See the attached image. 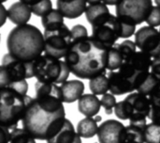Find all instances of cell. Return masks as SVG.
Wrapping results in <instances>:
<instances>
[{"label":"cell","instance_id":"obj_28","mask_svg":"<svg viewBox=\"0 0 160 143\" xmlns=\"http://www.w3.org/2000/svg\"><path fill=\"white\" fill-rule=\"evenodd\" d=\"M118 19L120 22V35L122 39H128L135 35V33L137 32V24L133 20L124 17H118Z\"/></svg>","mask_w":160,"mask_h":143},{"label":"cell","instance_id":"obj_35","mask_svg":"<svg viewBox=\"0 0 160 143\" xmlns=\"http://www.w3.org/2000/svg\"><path fill=\"white\" fill-rule=\"evenodd\" d=\"M70 33H71L72 41H79V40H82V39H84V38L88 37L87 28L82 25H75L70 29Z\"/></svg>","mask_w":160,"mask_h":143},{"label":"cell","instance_id":"obj_2","mask_svg":"<svg viewBox=\"0 0 160 143\" xmlns=\"http://www.w3.org/2000/svg\"><path fill=\"white\" fill-rule=\"evenodd\" d=\"M66 120V110H49L36 101L35 98L26 96V107L22 119V128L38 140L50 139L63 124Z\"/></svg>","mask_w":160,"mask_h":143},{"label":"cell","instance_id":"obj_33","mask_svg":"<svg viewBox=\"0 0 160 143\" xmlns=\"http://www.w3.org/2000/svg\"><path fill=\"white\" fill-rule=\"evenodd\" d=\"M30 7L32 13H34L37 16L43 17L52 9V0H41Z\"/></svg>","mask_w":160,"mask_h":143},{"label":"cell","instance_id":"obj_34","mask_svg":"<svg viewBox=\"0 0 160 143\" xmlns=\"http://www.w3.org/2000/svg\"><path fill=\"white\" fill-rule=\"evenodd\" d=\"M100 102H101V107H103L105 113L107 115H111V114H112V112H114V107L117 104L115 95L112 94L111 92L106 93V94L102 95Z\"/></svg>","mask_w":160,"mask_h":143},{"label":"cell","instance_id":"obj_21","mask_svg":"<svg viewBox=\"0 0 160 143\" xmlns=\"http://www.w3.org/2000/svg\"><path fill=\"white\" fill-rule=\"evenodd\" d=\"M76 130L81 138L92 139L98 134V122L93 118L85 117L78 123Z\"/></svg>","mask_w":160,"mask_h":143},{"label":"cell","instance_id":"obj_6","mask_svg":"<svg viewBox=\"0 0 160 143\" xmlns=\"http://www.w3.org/2000/svg\"><path fill=\"white\" fill-rule=\"evenodd\" d=\"M71 74L65 60L42 55L35 60V77L45 83L63 84Z\"/></svg>","mask_w":160,"mask_h":143},{"label":"cell","instance_id":"obj_32","mask_svg":"<svg viewBox=\"0 0 160 143\" xmlns=\"http://www.w3.org/2000/svg\"><path fill=\"white\" fill-rule=\"evenodd\" d=\"M114 114L120 120H123V121L130 120V118H131L130 105L125 99L123 101L117 102V104L114 107Z\"/></svg>","mask_w":160,"mask_h":143},{"label":"cell","instance_id":"obj_37","mask_svg":"<svg viewBox=\"0 0 160 143\" xmlns=\"http://www.w3.org/2000/svg\"><path fill=\"white\" fill-rule=\"evenodd\" d=\"M150 72L160 80V57L153 58Z\"/></svg>","mask_w":160,"mask_h":143},{"label":"cell","instance_id":"obj_31","mask_svg":"<svg viewBox=\"0 0 160 143\" xmlns=\"http://www.w3.org/2000/svg\"><path fill=\"white\" fill-rule=\"evenodd\" d=\"M145 143H160V124L150 123L144 129Z\"/></svg>","mask_w":160,"mask_h":143},{"label":"cell","instance_id":"obj_39","mask_svg":"<svg viewBox=\"0 0 160 143\" xmlns=\"http://www.w3.org/2000/svg\"><path fill=\"white\" fill-rule=\"evenodd\" d=\"M0 15H1V26L4 25V24L6 23V20L8 18V10L6 9L5 6L2 5L1 8H0Z\"/></svg>","mask_w":160,"mask_h":143},{"label":"cell","instance_id":"obj_49","mask_svg":"<svg viewBox=\"0 0 160 143\" xmlns=\"http://www.w3.org/2000/svg\"></svg>","mask_w":160,"mask_h":143},{"label":"cell","instance_id":"obj_42","mask_svg":"<svg viewBox=\"0 0 160 143\" xmlns=\"http://www.w3.org/2000/svg\"><path fill=\"white\" fill-rule=\"evenodd\" d=\"M86 2H87L89 5H95V4L101 3V2H102V0H86Z\"/></svg>","mask_w":160,"mask_h":143},{"label":"cell","instance_id":"obj_26","mask_svg":"<svg viewBox=\"0 0 160 143\" xmlns=\"http://www.w3.org/2000/svg\"><path fill=\"white\" fill-rule=\"evenodd\" d=\"M145 143L144 130L135 126H126L123 143Z\"/></svg>","mask_w":160,"mask_h":143},{"label":"cell","instance_id":"obj_44","mask_svg":"<svg viewBox=\"0 0 160 143\" xmlns=\"http://www.w3.org/2000/svg\"><path fill=\"white\" fill-rule=\"evenodd\" d=\"M155 2H156L158 7H160V0H155Z\"/></svg>","mask_w":160,"mask_h":143},{"label":"cell","instance_id":"obj_43","mask_svg":"<svg viewBox=\"0 0 160 143\" xmlns=\"http://www.w3.org/2000/svg\"><path fill=\"white\" fill-rule=\"evenodd\" d=\"M95 120L98 123V122H100V120H101V117L100 116H97L96 118H95Z\"/></svg>","mask_w":160,"mask_h":143},{"label":"cell","instance_id":"obj_23","mask_svg":"<svg viewBox=\"0 0 160 143\" xmlns=\"http://www.w3.org/2000/svg\"><path fill=\"white\" fill-rule=\"evenodd\" d=\"M89 89L97 96L104 95L109 91V78L105 74H98L89 80Z\"/></svg>","mask_w":160,"mask_h":143},{"label":"cell","instance_id":"obj_4","mask_svg":"<svg viewBox=\"0 0 160 143\" xmlns=\"http://www.w3.org/2000/svg\"><path fill=\"white\" fill-rule=\"evenodd\" d=\"M26 96L9 88H0L1 126L9 130L17 128L26 107Z\"/></svg>","mask_w":160,"mask_h":143},{"label":"cell","instance_id":"obj_36","mask_svg":"<svg viewBox=\"0 0 160 143\" xmlns=\"http://www.w3.org/2000/svg\"><path fill=\"white\" fill-rule=\"evenodd\" d=\"M146 23L148 25L153 27L160 26V7H153L152 11L146 20Z\"/></svg>","mask_w":160,"mask_h":143},{"label":"cell","instance_id":"obj_24","mask_svg":"<svg viewBox=\"0 0 160 143\" xmlns=\"http://www.w3.org/2000/svg\"><path fill=\"white\" fill-rule=\"evenodd\" d=\"M64 16L62 13L56 8L52 9L49 13L41 17V24L44 29H50L53 27H57L64 24Z\"/></svg>","mask_w":160,"mask_h":143},{"label":"cell","instance_id":"obj_40","mask_svg":"<svg viewBox=\"0 0 160 143\" xmlns=\"http://www.w3.org/2000/svg\"><path fill=\"white\" fill-rule=\"evenodd\" d=\"M102 2L107 6H116L120 2V0H102Z\"/></svg>","mask_w":160,"mask_h":143},{"label":"cell","instance_id":"obj_47","mask_svg":"<svg viewBox=\"0 0 160 143\" xmlns=\"http://www.w3.org/2000/svg\"><path fill=\"white\" fill-rule=\"evenodd\" d=\"M95 143H98V142H95Z\"/></svg>","mask_w":160,"mask_h":143},{"label":"cell","instance_id":"obj_3","mask_svg":"<svg viewBox=\"0 0 160 143\" xmlns=\"http://www.w3.org/2000/svg\"><path fill=\"white\" fill-rule=\"evenodd\" d=\"M6 44L13 57L23 61H33L44 53L45 40L37 26L25 24L16 25L9 31Z\"/></svg>","mask_w":160,"mask_h":143},{"label":"cell","instance_id":"obj_5","mask_svg":"<svg viewBox=\"0 0 160 143\" xmlns=\"http://www.w3.org/2000/svg\"><path fill=\"white\" fill-rule=\"evenodd\" d=\"M35 77V60L23 61L9 53L6 54L0 67V88H12L16 83Z\"/></svg>","mask_w":160,"mask_h":143},{"label":"cell","instance_id":"obj_17","mask_svg":"<svg viewBox=\"0 0 160 143\" xmlns=\"http://www.w3.org/2000/svg\"><path fill=\"white\" fill-rule=\"evenodd\" d=\"M63 102L67 104H71L79 99L83 95L85 86L81 80H68L60 85Z\"/></svg>","mask_w":160,"mask_h":143},{"label":"cell","instance_id":"obj_29","mask_svg":"<svg viewBox=\"0 0 160 143\" xmlns=\"http://www.w3.org/2000/svg\"><path fill=\"white\" fill-rule=\"evenodd\" d=\"M36 139L23 128H16L11 130V138L9 143H37Z\"/></svg>","mask_w":160,"mask_h":143},{"label":"cell","instance_id":"obj_10","mask_svg":"<svg viewBox=\"0 0 160 143\" xmlns=\"http://www.w3.org/2000/svg\"><path fill=\"white\" fill-rule=\"evenodd\" d=\"M153 7L152 0H120L116 5V16L131 19L138 25L146 22Z\"/></svg>","mask_w":160,"mask_h":143},{"label":"cell","instance_id":"obj_7","mask_svg":"<svg viewBox=\"0 0 160 143\" xmlns=\"http://www.w3.org/2000/svg\"><path fill=\"white\" fill-rule=\"evenodd\" d=\"M45 48L44 53L50 57L61 59L65 58L72 44L70 29L65 25L44 30Z\"/></svg>","mask_w":160,"mask_h":143},{"label":"cell","instance_id":"obj_14","mask_svg":"<svg viewBox=\"0 0 160 143\" xmlns=\"http://www.w3.org/2000/svg\"><path fill=\"white\" fill-rule=\"evenodd\" d=\"M47 143H82V138L70 120L66 118L61 127L47 140Z\"/></svg>","mask_w":160,"mask_h":143},{"label":"cell","instance_id":"obj_18","mask_svg":"<svg viewBox=\"0 0 160 143\" xmlns=\"http://www.w3.org/2000/svg\"><path fill=\"white\" fill-rule=\"evenodd\" d=\"M31 7L21 1L13 3L8 9V18L16 25L27 24L31 19Z\"/></svg>","mask_w":160,"mask_h":143},{"label":"cell","instance_id":"obj_45","mask_svg":"<svg viewBox=\"0 0 160 143\" xmlns=\"http://www.w3.org/2000/svg\"><path fill=\"white\" fill-rule=\"evenodd\" d=\"M6 1H7V0H1V2H2V3H5Z\"/></svg>","mask_w":160,"mask_h":143},{"label":"cell","instance_id":"obj_8","mask_svg":"<svg viewBox=\"0 0 160 143\" xmlns=\"http://www.w3.org/2000/svg\"><path fill=\"white\" fill-rule=\"evenodd\" d=\"M91 36L108 48L114 46L116 41L121 38L120 22L118 17L115 15L110 14L91 25Z\"/></svg>","mask_w":160,"mask_h":143},{"label":"cell","instance_id":"obj_25","mask_svg":"<svg viewBox=\"0 0 160 143\" xmlns=\"http://www.w3.org/2000/svg\"><path fill=\"white\" fill-rule=\"evenodd\" d=\"M124 63V58L122 54L116 45L109 48L108 50V58H107V70L110 72H113L119 70Z\"/></svg>","mask_w":160,"mask_h":143},{"label":"cell","instance_id":"obj_9","mask_svg":"<svg viewBox=\"0 0 160 143\" xmlns=\"http://www.w3.org/2000/svg\"><path fill=\"white\" fill-rule=\"evenodd\" d=\"M36 101L41 107L52 110L59 111L64 109V102L60 86L54 83H45L38 81L35 83Z\"/></svg>","mask_w":160,"mask_h":143},{"label":"cell","instance_id":"obj_19","mask_svg":"<svg viewBox=\"0 0 160 143\" xmlns=\"http://www.w3.org/2000/svg\"><path fill=\"white\" fill-rule=\"evenodd\" d=\"M101 108V102L93 93L83 94L78 101V110L85 117L93 118L97 116Z\"/></svg>","mask_w":160,"mask_h":143},{"label":"cell","instance_id":"obj_12","mask_svg":"<svg viewBox=\"0 0 160 143\" xmlns=\"http://www.w3.org/2000/svg\"><path fill=\"white\" fill-rule=\"evenodd\" d=\"M126 126L120 122L109 119L98 126V143H123Z\"/></svg>","mask_w":160,"mask_h":143},{"label":"cell","instance_id":"obj_41","mask_svg":"<svg viewBox=\"0 0 160 143\" xmlns=\"http://www.w3.org/2000/svg\"><path fill=\"white\" fill-rule=\"evenodd\" d=\"M20 1L22 2V3H24V4H27V5H29V6H32V5H34V4H36V3L41 1V0H20Z\"/></svg>","mask_w":160,"mask_h":143},{"label":"cell","instance_id":"obj_46","mask_svg":"<svg viewBox=\"0 0 160 143\" xmlns=\"http://www.w3.org/2000/svg\"><path fill=\"white\" fill-rule=\"evenodd\" d=\"M158 89L160 90V82H159V84H158Z\"/></svg>","mask_w":160,"mask_h":143},{"label":"cell","instance_id":"obj_38","mask_svg":"<svg viewBox=\"0 0 160 143\" xmlns=\"http://www.w3.org/2000/svg\"><path fill=\"white\" fill-rule=\"evenodd\" d=\"M10 138H11V131L5 126H1L0 143H9Z\"/></svg>","mask_w":160,"mask_h":143},{"label":"cell","instance_id":"obj_48","mask_svg":"<svg viewBox=\"0 0 160 143\" xmlns=\"http://www.w3.org/2000/svg\"><path fill=\"white\" fill-rule=\"evenodd\" d=\"M159 32H160V29H159Z\"/></svg>","mask_w":160,"mask_h":143},{"label":"cell","instance_id":"obj_15","mask_svg":"<svg viewBox=\"0 0 160 143\" xmlns=\"http://www.w3.org/2000/svg\"><path fill=\"white\" fill-rule=\"evenodd\" d=\"M108 78L109 91L115 96L132 93L136 91L133 84L119 72H110L108 74Z\"/></svg>","mask_w":160,"mask_h":143},{"label":"cell","instance_id":"obj_13","mask_svg":"<svg viewBox=\"0 0 160 143\" xmlns=\"http://www.w3.org/2000/svg\"><path fill=\"white\" fill-rule=\"evenodd\" d=\"M125 100L130 105L131 107V121H139V120H146L148 118L150 109H151V103L148 96L134 91L129 93Z\"/></svg>","mask_w":160,"mask_h":143},{"label":"cell","instance_id":"obj_30","mask_svg":"<svg viewBox=\"0 0 160 143\" xmlns=\"http://www.w3.org/2000/svg\"><path fill=\"white\" fill-rule=\"evenodd\" d=\"M116 47L119 49L120 53L123 56L124 61L128 60L136 52H137V44L135 41L131 40H125L121 43H116Z\"/></svg>","mask_w":160,"mask_h":143},{"label":"cell","instance_id":"obj_1","mask_svg":"<svg viewBox=\"0 0 160 143\" xmlns=\"http://www.w3.org/2000/svg\"><path fill=\"white\" fill-rule=\"evenodd\" d=\"M109 48L92 36L72 41L65 57V62L71 74L81 79H91L107 70Z\"/></svg>","mask_w":160,"mask_h":143},{"label":"cell","instance_id":"obj_16","mask_svg":"<svg viewBox=\"0 0 160 143\" xmlns=\"http://www.w3.org/2000/svg\"><path fill=\"white\" fill-rule=\"evenodd\" d=\"M86 0H56V8L65 18L76 19L85 12Z\"/></svg>","mask_w":160,"mask_h":143},{"label":"cell","instance_id":"obj_20","mask_svg":"<svg viewBox=\"0 0 160 143\" xmlns=\"http://www.w3.org/2000/svg\"><path fill=\"white\" fill-rule=\"evenodd\" d=\"M152 60L153 58L148 54L137 51L128 60L124 62H128L138 73H147L150 72Z\"/></svg>","mask_w":160,"mask_h":143},{"label":"cell","instance_id":"obj_22","mask_svg":"<svg viewBox=\"0 0 160 143\" xmlns=\"http://www.w3.org/2000/svg\"><path fill=\"white\" fill-rule=\"evenodd\" d=\"M110 14L111 13H110L109 8L103 2L95 4V5H89L85 10L86 20L91 25L97 23L98 21L101 20L102 18H104Z\"/></svg>","mask_w":160,"mask_h":143},{"label":"cell","instance_id":"obj_27","mask_svg":"<svg viewBox=\"0 0 160 143\" xmlns=\"http://www.w3.org/2000/svg\"><path fill=\"white\" fill-rule=\"evenodd\" d=\"M159 82V79H158V77H156V76L150 72V74H149V75L147 76V78H146V79L142 82V84L137 89L136 91L141 92V93H142V94H144V95H146V96H150V95L154 92V91L158 88Z\"/></svg>","mask_w":160,"mask_h":143},{"label":"cell","instance_id":"obj_11","mask_svg":"<svg viewBox=\"0 0 160 143\" xmlns=\"http://www.w3.org/2000/svg\"><path fill=\"white\" fill-rule=\"evenodd\" d=\"M135 42L140 51L152 58L160 57V32L156 27L145 25L135 33Z\"/></svg>","mask_w":160,"mask_h":143}]
</instances>
